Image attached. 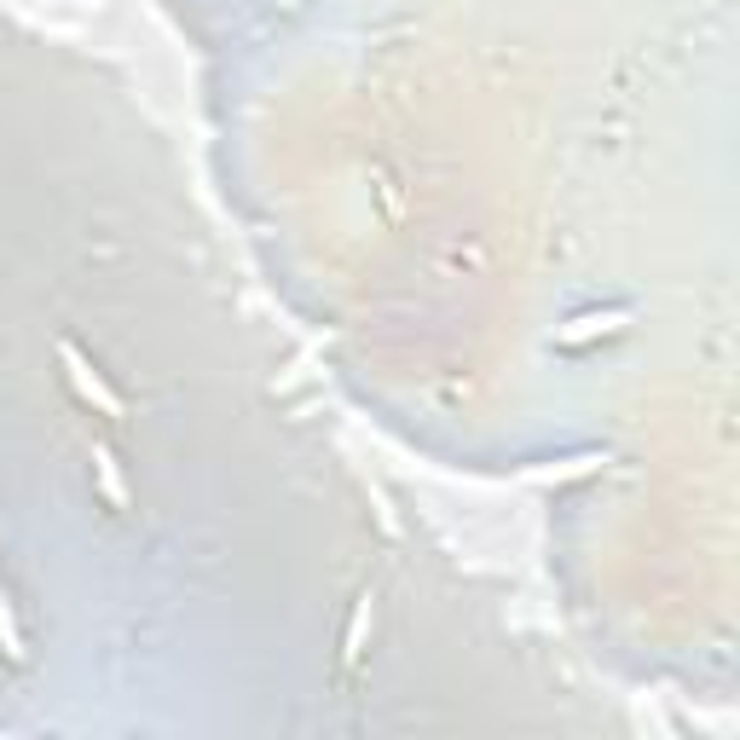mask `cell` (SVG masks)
<instances>
[{"mask_svg": "<svg viewBox=\"0 0 740 740\" xmlns=\"http://www.w3.org/2000/svg\"><path fill=\"white\" fill-rule=\"evenodd\" d=\"M58 358H64V376H70V388L87 399V406H99V417H117V422L128 417L122 394L110 388V383H104V376H99L93 365H87V353H81L76 342H64V347H58Z\"/></svg>", "mask_w": 740, "mask_h": 740, "instance_id": "cell-1", "label": "cell"}, {"mask_svg": "<svg viewBox=\"0 0 740 740\" xmlns=\"http://www.w3.org/2000/svg\"><path fill=\"white\" fill-rule=\"evenodd\" d=\"M93 468H99V486H104V504L110 509H128V486H122V468H117V452L99 440L93 445Z\"/></svg>", "mask_w": 740, "mask_h": 740, "instance_id": "cell-2", "label": "cell"}, {"mask_svg": "<svg viewBox=\"0 0 740 740\" xmlns=\"http://www.w3.org/2000/svg\"><path fill=\"white\" fill-rule=\"evenodd\" d=\"M0 654H7L12 665H24V660H30V648H24V631H18V619H12L7 590H0Z\"/></svg>", "mask_w": 740, "mask_h": 740, "instance_id": "cell-3", "label": "cell"}, {"mask_svg": "<svg viewBox=\"0 0 740 740\" xmlns=\"http://www.w3.org/2000/svg\"><path fill=\"white\" fill-rule=\"evenodd\" d=\"M365 631H371V596H358L353 625H347V642H342V665H358V654H365Z\"/></svg>", "mask_w": 740, "mask_h": 740, "instance_id": "cell-4", "label": "cell"}, {"mask_svg": "<svg viewBox=\"0 0 740 740\" xmlns=\"http://www.w3.org/2000/svg\"><path fill=\"white\" fill-rule=\"evenodd\" d=\"M284 7H296V0H284Z\"/></svg>", "mask_w": 740, "mask_h": 740, "instance_id": "cell-5", "label": "cell"}]
</instances>
